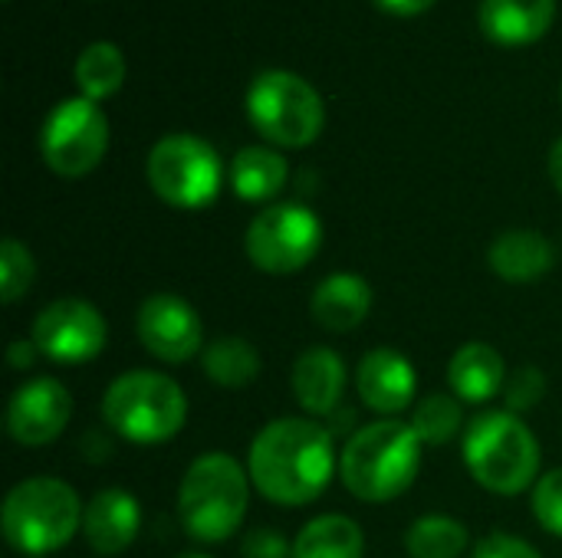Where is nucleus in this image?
Returning <instances> with one entry per match:
<instances>
[{
  "label": "nucleus",
  "mask_w": 562,
  "mask_h": 558,
  "mask_svg": "<svg viewBox=\"0 0 562 558\" xmlns=\"http://www.w3.org/2000/svg\"><path fill=\"white\" fill-rule=\"evenodd\" d=\"M339 470L333 431L310 418H277L250 444L254 490L277 506L316 503Z\"/></svg>",
  "instance_id": "f257e3e1"
},
{
  "label": "nucleus",
  "mask_w": 562,
  "mask_h": 558,
  "mask_svg": "<svg viewBox=\"0 0 562 558\" xmlns=\"http://www.w3.org/2000/svg\"><path fill=\"white\" fill-rule=\"evenodd\" d=\"M422 474V441L395 418L359 428L339 457L342 487L362 503H389L412 490Z\"/></svg>",
  "instance_id": "f03ea898"
},
{
  "label": "nucleus",
  "mask_w": 562,
  "mask_h": 558,
  "mask_svg": "<svg viewBox=\"0 0 562 558\" xmlns=\"http://www.w3.org/2000/svg\"><path fill=\"white\" fill-rule=\"evenodd\" d=\"M468 474L497 497H517L540 480V441L514 411H484L464 431Z\"/></svg>",
  "instance_id": "7ed1b4c3"
},
{
  "label": "nucleus",
  "mask_w": 562,
  "mask_h": 558,
  "mask_svg": "<svg viewBox=\"0 0 562 558\" xmlns=\"http://www.w3.org/2000/svg\"><path fill=\"white\" fill-rule=\"evenodd\" d=\"M250 503V474L221 451L198 457L178 483V520L198 543H227Z\"/></svg>",
  "instance_id": "20e7f679"
},
{
  "label": "nucleus",
  "mask_w": 562,
  "mask_h": 558,
  "mask_svg": "<svg viewBox=\"0 0 562 558\" xmlns=\"http://www.w3.org/2000/svg\"><path fill=\"white\" fill-rule=\"evenodd\" d=\"M102 421L128 444H165L188 424V398L181 385L161 372L135 368L119 375L102 395Z\"/></svg>",
  "instance_id": "39448f33"
},
{
  "label": "nucleus",
  "mask_w": 562,
  "mask_h": 558,
  "mask_svg": "<svg viewBox=\"0 0 562 558\" xmlns=\"http://www.w3.org/2000/svg\"><path fill=\"white\" fill-rule=\"evenodd\" d=\"M82 503L79 493L56 477H30L16 483L0 513L3 539L10 549L26 558H43L72 543L82 529Z\"/></svg>",
  "instance_id": "423d86ee"
},
{
  "label": "nucleus",
  "mask_w": 562,
  "mask_h": 558,
  "mask_svg": "<svg viewBox=\"0 0 562 558\" xmlns=\"http://www.w3.org/2000/svg\"><path fill=\"white\" fill-rule=\"evenodd\" d=\"M254 128L280 148H306L326 125V105L316 86L290 69H263L247 89Z\"/></svg>",
  "instance_id": "0eeeda50"
},
{
  "label": "nucleus",
  "mask_w": 562,
  "mask_h": 558,
  "mask_svg": "<svg viewBox=\"0 0 562 558\" xmlns=\"http://www.w3.org/2000/svg\"><path fill=\"white\" fill-rule=\"evenodd\" d=\"M145 174L151 191L178 210H201L217 201L224 164L211 141L198 135H165L151 145Z\"/></svg>",
  "instance_id": "6e6552de"
},
{
  "label": "nucleus",
  "mask_w": 562,
  "mask_h": 558,
  "mask_svg": "<svg viewBox=\"0 0 562 558\" xmlns=\"http://www.w3.org/2000/svg\"><path fill=\"white\" fill-rule=\"evenodd\" d=\"M323 247V224L319 217L296 201L263 207L244 237V250L260 273L290 276L313 263Z\"/></svg>",
  "instance_id": "1a4fd4ad"
},
{
  "label": "nucleus",
  "mask_w": 562,
  "mask_h": 558,
  "mask_svg": "<svg viewBox=\"0 0 562 558\" xmlns=\"http://www.w3.org/2000/svg\"><path fill=\"white\" fill-rule=\"evenodd\" d=\"M109 148V118L99 102L76 95L59 102L40 132V151L53 174L82 178L99 168Z\"/></svg>",
  "instance_id": "9d476101"
},
{
  "label": "nucleus",
  "mask_w": 562,
  "mask_h": 558,
  "mask_svg": "<svg viewBox=\"0 0 562 558\" xmlns=\"http://www.w3.org/2000/svg\"><path fill=\"white\" fill-rule=\"evenodd\" d=\"M109 342V326L102 312L76 296L46 303L33 319V345L43 358L59 365H82L102 355Z\"/></svg>",
  "instance_id": "9b49d317"
},
{
  "label": "nucleus",
  "mask_w": 562,
  "mask_h": 558,
  "mask_svg": "<svg viewBox=\"0 0 562 558\" xmlns=\"http://www.w3.org/2000/svg\"><path fill=\"white\" fill-rule=\"evenodd\" d=\"M135 332L145 352L165 365H181L204 352V322L198 309L175 293L148 296L138 306Z\"/></svg>",
  "instance_id": "f8f14e48"
},
{
  "label": "nucleus",
  "mask_w": 562,
  "mask_h": 558,
  "mask_svg": "<svg viewBox=\"0 0 562 558\" xmlns=\"http://www.w3.org/2000/svg\"><path fill=\"white\" fill-rule=\"evenodd\" d=\"M72 418V395L63 382L40 375L23 382L7 405V434L20 447L53 444Z\"/></svg>",
  "instance_id": "ddd939ff"
},
{
  "label": "nucleus",
  "mask_w": 562,
  "mask_h": 558,
  "mask_svg": "<svg viewBox=\"0 0 562 558\" xmlns=\"http://www.w3.org/2000/svg\"><path fill=\"white\" fill-rule=\"evenodd\" d=\"M356 391L362 398V405L382 418L402 414L405 408H412L415 395H418V375L415 365L395 352V349H372L362 355L359 368H356Z\"/></svg>",
  "instance_id": "4468645a"
},
{
  "label": "nucleus",
  "mask_w": 562,
  "mask_h": 558,
  "mask_svg": "<svg viewBox=\"0 0 562 558\" xmlns=\"http://www.w3.org/2000/svg\"><path fill=\"white\" fill-rule=\"evenodd\" d=\"M142 529V506L132 493L99 490L82 510V536L99 556H122Z\"/></svg>",
  "instance_id": "2eb2a0df"
},
{
  "label": "nucleus",
  "mask_w": 562,
  "mask_h": 558,
  "mask_svg": "<svg viewBox=\"0 0 562 558\" xmlns=\"http://www.w3.org/2000/svg\"><path fill=\"white\" fill-rule=\"evenodd\" d=\"M290 388L296 405L313 418H329L339 411L346 395V362L323 345L306 349L290 372Z\"/></svg>",
  "instance_id": "dca6fc26"
},
{
  "label": "nucleus",
  "mask_w": 562,
  "mask_h": 558,
  "mask_svg": "<svg viewBox=\"0 0 562 558\" xmlns=\"http://www.w3.org/2000/svg\"><path fill=\"white\" fill-rule=\"evenodd\" d=\"M372 312V286L359 273L326 276L310 299V316L326 332H352Z\"/></svg>",
  "instance_id": "f3484780"
},
{
  "label": "nucleus",
  "mask_w": 562,
  "mask_h": 558,
  "mask_svg": "<svg viewBox=\"0 0 562 558\" xmlns=\"http://www.w3.org/2000/svg\"><path fill=\"white\" fill-rule=\"evenodd\" d=\"M481 30L501 46L537 43L557 20V0H481Z\"/></svg>",
  "instance_id": "a211bd4d"
},
{
  "label": "nucleus",
  "mask_w": 562,
  "mask_h": 558,
  "mask_svg": "<svg viewBox=\"0 0 562 558\" xmlns=\"http://www.w3.org/2000/svg\"><path fill=\"white\" fill-rule=\"evenodd\" d=\"M448 385L454 398L468 405H487L507 385V362L494 345L468 342L448 362Z\"/></svg>",
  "instance_id": "6ab92c4d"
},
{
  "label": "nucleus",
  "mask_w": 562,
  "mask_h": 558,
  "mask_svg": "<svg viewBox=\"0 0 562 558\" xmlns=\"http://www.w3.org/2000/svg\"><path fill=\"white\" fill-rule=\"evenodd\" d=\"M487 263H491L494 276H501L507 283H533L557 266V250L540 230L517 227V230L501 234L491 243Z\"/></svg>",
  "instance_id": "aec40b11"
},
{
  "label": "nucleus",
  "mask_w": 562,
  "mask_h": 558,
  "mask_svg": "<svg viewBox=\"0 0 562 558\" xmlns=\"http://www.w3.org/2000/svg\"><path fill=\"white\" fill-rule=\"evenodd\" d=\"M290 178V164L280 151L267 145H247L231 161V187L247 204L273 201Z\"/></svg>",
  "instance_id": "412c9836"
},
{
  "label": "nucleus",
  "mask_w": 562,
  "mask_h": 558,
  "mask_svg": "<svg viewBox=\"0 0 562 558\" xmlns=\"http://www.w3.org/2000/svg\"><path fill=\"white\" fill-rule=\"evenodd\" d=\"M366 556V536L356 520L342 513H326L310 520L296 539L293 558H362Z\"/></svg>",
  "instance_id": "4be33fe9"
},
{
  "label": "nucleus",
  "mask_w": 562,
  "mask_h": 558,
  "mask_svg": "<svg viewBox=\"0 0 562 558\" xmlns=\"http://www.w3.org/2000/svg\"><path fill=\"white\" fill-rule=\"evenodd\" d=\"M201 372L221 388H247L260 375V352L240 335H221L201 352Z\"/></svg>",
  "instance_id": "5701e85b"
},
{
  "label": "nucleus",
  "mask_w": 562,
  "mask_h": 558,
  "mask_svg": "<svg viewBox=\"0 0 562 558\" xmlns=\"http://www.w3.org/2000/svg\"><path fill=\"white\" fill-rule=\"evenodd\" d=\"M125 82V56L115 43L95 39L76 56V86L86 99L102 102Z\"/></svg>",
  "instance_id": "b1692460"
},
{
  "label": "nucleus",
  "mask_w": 562,
  "mask_h": 558,
  "mask_svg": "<svg viewBox=\"0 0 562 558\" xmlns=\"http://www.w3.org/2000/svg\"><path fill=\"white\" fill-rule=\"evenodd\" d=\"M471 546V533L454 516H422L405 533V549L412 558H461Z\"/></svg>",
  "instance_id": "393cba45"
},
{
  "label": "nucleus",
  "mask_w": 562,
  "mask_h": 558,
  "mask_svg": "<svg viewBox=\"0 0 562 558\" xmlns=\"http://www.w3.org/2000/svg\"><path fill=\"white\" fill-rule=\"evenodd\" d=\"M464 424V411H461V401L451 398V395H425L418 405H415V414H412V431L418 434L422 444L428 447H441L448 444Z\"/></svg>",
  "instance_id": "a878e982"
},
{
  "label": "nucleus",
  "mask_w": 562,
  "mask_h": 558,
  "mask_svg": "<svg viewBox=\"0 0 562 558\" xmlns=\"http://www.w3.org/2000/svg\"><path fill=\"white\" fill-rule=\"evenodd\" d=\"M33 276H36L33 253L16 237H7L0 243V299L7 306L23 299L26 289L33 286Z\"/></svg>",
  "instance_id": "bb28decb"
},
{
  "label": "nucleus",
  "mask_w": 562,
  "mask_h": 558,
  "mask_svg": "<svg viewBox=\"0 0 562 558\" xmlns=\"http://www.w3.org/2000/svg\"><path fill=\"white\" fill-rule=\"evenodd\" d=\"M533 516L550 536L562 539V467L543 474L537 480V487H533Z\"/></svg>",
  "instance_id": "cd10ccee"
},
{
  "label": "nucleus",
  "mask_w": 562,
  "mask_h": 558,
  "mask_svg": "<svg viewBox=\"0 0 562 558\" xmlns=\"http://www.w3.org/2000/svg\"><path fill=\"white\" fill-rule=\"evenodd\" d=\"M543 395H547V378H543V372L537 365H524L514 375H507V385H504L507 411H514V414L530 411V408L540 405Z\"/></svg>",
  "instance_id": "c85d7f7f"
},
{
  "label": "nucleus",
  "mask_w": 562,
  "mask_h": 558,
  "mask_svg": "<svg viewBox=\"0 0 562 558\" xmlns=\"http://www.w3.org/2000/svg\"><path fill=\"white\" fill-rule=\"evenodd\" d=\"M471 558H543L527 539L510 533H487L474 543Z\"/></svg>",
  "instance_id": "c756f323"
},
{
  "label": "nucleus",
  "mask_w": 562,
  "mask_h": 558,
  "mask_svg": "<svg viewBox=\"0 0 562 558\" xmlns=\"http://www.w3.org/2000/svg\"><path fill=\"white\" fill-rule=\"evenodd\" d=\"M244 558H293V546L277 529H250L240 543Z\"/></svg>",
  "instance_id": "7c9ffc66"
},
{
  "label": "nucleus",
  "mask_w": 562,
  "mask_h": 558,
  "mask_svg": "<svg viewBox=\"0 0 562 558\" xmlns=\"http://www.w3.org/2000/svg\"><path fill=\"white\" fill-rule=\"evenodd\" d=\"M36 355H40V349L33 345V339H30V342L16 339V342L10 345V365H13V368H20V372H23V368H30V365L36 362Z\"/></svg>",
  "instance_id": "2f4dec72"
},
{
  "label": "nucleus",
  "mask_w": 562,
  "mask_h": 558,
  "mask_svg": "<svg viewBox=\"0 0 562 558\" xmlns=\"http://www.w3.org/2000/svg\"><path fill=\"white\" fill-rule=\"evenodd\" d=\"M382 10H389V13H395V16H415V13H422V10H428L435 0H375Z\"/></svg>",
  "instance_id": "473e14b6"
},
{
  "label": "nucleus",
  "mask_w": 562,
  "mask_h": 558,
  "mask_svg": "<svg viewBox=\"0 0 562 558\" xmlns=\"http://www.w3.org/2000/svg\"><path fill=\"white\" fill-rule=\"evenodd\" d=\"M550 178H553L557 191L562 194V135L553 141V148H550Z\"/></svg>",
  "instance_id": "72a5a7b5"
},
{
  "label": "nucleus",
  "mask_w": 562,
  "mask_h": 558,
  "mask_svg": "<svg viewBox=\"0 0 562 558\" xmlns=\"http://www.w3.org/2000/svg\"><path fill=\"white\" fill-rule=\"evenodd\" d=\"M178 558H211V556H201V553H188V556H178Z\"/></svg>",
  "instance_id": "f704fd0d"
}]
</instances>
